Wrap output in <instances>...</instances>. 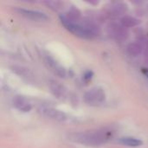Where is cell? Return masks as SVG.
<instances>
[{
  "mask_svg": "<svg viewBox=\"0 0 148 148\" xmlns=\"http://www.w3.org/2000/svg\"><path fill=\"white\" fill-rule=\"evenodd\" d=\"M61 21L68 30H69L71 33L75 34L79 37L89 39L95 36V32L90 27L84 26L78 23H75L73 20L65 16H61Z\"/></svg>",
  "mask_w": 148,
  "mask_h": 148,
  "instance_id": "6da1fadb",
  "label": "cell"
},
{
  "mask_svg": "<svg viewBox=\"0 0 148 148\" xmlns=\"http://www.w3.org/2000/svg\"><path fill=\"white\" fill-rule=\"evenodd\" d=\"M86 101L89 104H99L102 102L105 99V94L102 89L99 88H95L89 89L85 95Z\"/></svg>",
  "mask_w": 148,
  "mask_h": 148,
  "instance_id": "7a4b0ae2",
  "label": "cell"
},
{
  "mask_svg": "<svg viewBox=\"0 0 148 148\" xmlns=\"http://www.w3.org/2000/svg\"><path fill=\"white\" fill-rule=\"evenodd\" d=\"M40 112L42 115L58 121H64L67 120V115L63 112H61L60 110L57 109H54L50 108H42L40 109Z\"/></svg>",
  "mask_w": 148,
  "mask_h": 148,
  "instance_id": "3957f363",
  "label": "cell"
},
{
  "mask_svg": "<svg viewBox=\"0 0 148 148\" xmlns=\"http://www.w3.org/2000/svg\"><path fill=\"white\" fill-rule=\"evenodd\" d=\"M18 11L24 16L32 19V20H37V21H44L48 19V16L45 13L33 10H27V9H18Z\"/></svg>",
  "mask_w": 148,
  "mask_h": 148,
  "instance_id": "277c9868",
  "label": "cell"
},
{
  "mask_svg": "<svg viewBox=\"0 0 148 148\" xmlns=\"http://www.w3.org/2000/svg\"><path fill=\"white\" fill-rule=\"evenodd\" d=\"M118 142L121 145L130 147H138L142 146L143 142L141 140L134 137H122L118 140Z\"/></svg>",
  "mask_w": 148,
  "mask_h": 148,
  "instance_id": "5b68a950",
  "label": "cell"
},
{
  "mask_svg": "<svg viewBox=\"0 0 148 148\" xmlns=\"http://www.w3.org/2000/svg\"><path fill=\"white\" fill-rule=\"evenodd\" d=\"M14 106L23 112H29L31 109V105L29 103V101L26 99L19 96L14 100Z\"/></svg>",
  "mask_w": 148,
  "mask_h": 148,
  "instance_id": "8992f818",
  "label": "cell"
},
{
  "mask_svg": "<svg viewBox=\"0 0 148 148\" xmlns=\"http://www.w3.org/2000/svg\"><path fill=\"white\" fill-rule=\"evenodd\" d=\"M122 23L126 26H133V25H135L138 22L133 17H124L122 19Z\"/></svg>",
  "mask_w": 148,
  "mask_h": 148,
  "instance_id": "52a82bcc",
  "label": "cell"
},
{
  "mask_svg": "<svg viewBox=\"0 0 148 148\" xmlns=\"http://www.w3.org/2000/svg\"><path fill=\"white\" fill-rule=\"evenodd\" d=\"M142 71L145 74V75H147V77H148V69H142Z\"/></svg>",
  "mask_w": 148,
  "mask_h": 148,
  "instance_id": "ba28073f",
  "label": "cell"
}]
</instances>
